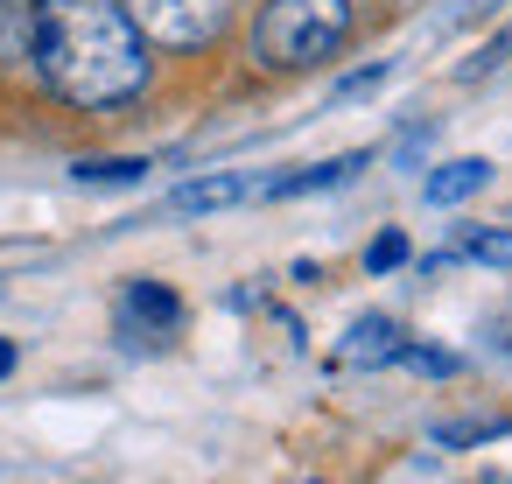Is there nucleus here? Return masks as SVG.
<instances>
[{"label":"nucleus","mask_w":512,"mask_h":484,"mask_svg":"<svg viewBox=\"0 0 512 484\" xmlns=\"http://www.w3.org/2000/svg\"><path fill=\"white\" fill-rule=\"evenodd\" d=\"M400 344H407V337H400L393 316H358V323L344 330V344H337V365H365V372H372V365H393Z\"/></svg>","instance_id":"423d86ee"},{"label":"nucleus","mask_w":512,"mask_h":484,"mask_svg":"<svg viewBox=\"0 0 512 484\" xmlns=\"http://www.w3.org/2000/svg\"><path fill=\"white\" fill-rule=\"evenodd\" d=\"M407 253H414V246H407V232H400V225H386V232L365 246V274H393V267H407Z\"/></svg>","instance_id":"f8f14e48"},{"label":"nucleus","mask_w":512,"mask_h":484,"mask_svg":"<svg viewBox=\"0 0 512 484\" xmlns=\"http://www.w3.org/2000/svg\"><path fill=\"white\" fill-rule=\"evenodd\" d=\"M127 15L155 50H204L225 36L232 0H127Z\"/></svg>","instance_id":"7ed1b4c3"},{"label":"nucleus","mask_w":512,"mask_h":484,"mask_svg":"<svg viewBox=\"0 0 512 484\" xmlns=\"http://www.w3.org/2000/svg\"><path fill=\"white\" fill-rule=\"evenodd\" d=\"M351 36V0H267L253 15V57L267 71H309Z\"/></svg>","instance_id":"f03ea898"},{"label":"nucleus","mask_w":512,"mask_h":484,"mask_svg":"<svg viewBox=\"0 0 512 484\" xmlns=\"http://www.w3.org/2000/svg\"><path fill=\"white\" fill-rule=\"evenodd\" d=\"M400 365H414V372H428V379H449V372H456V358L435 351V344H400Z\"/></svg>","instance_id":"ddd939ff"},{"label":"nucleus","mask_w":512,"mask_h":484,"mask_svg":"<svg viewBox=\"0 0 512 484\" xmlns=\"http://www.w3.org/2000/svg\"><path fill=\"white\" fill-rule=\"evenodd\" d=\"M29 64L57 99L106 113L148 85V36L134 29L127 0H36Z\"/></svg>","instance_id":"f257e3e1"},{"label":"nucleus","mask_w":512,"mask_h":484,"mask_svg":"<svg viewBox=\"0 0 512 484\" xmlns=\"http://www.w3.org/2000/svg\"><path fill=\"white\" fill-rule=\"evenodd\" d=\"M71 176H78V183H92V190H106V183H141V176H148V162H141V155H106V162H78Z\"/></svg>","instance_id":"9b49d317"},{"label":"nucleus","mask_w":512,"mask_h":484,"mask_svg":"<svg viewBox=\"0 0 512 484\" xmlns=\"http://www.w3.org/2000/svg\"><path fill=\"white\" fill-rule=\"evenodd\" d=\"M372 155L365 148H351V155H330V162H316V169H295V176H274L260 197H309V190H337V183H351L358 169H365Z\"/></svg>","instance_id":"0eeeda50"},{"label":"nucleus","mask_w":512,"mask_h":484,"mask_svg":"<svg viewBox=\"0 0 512 484\" xmlns=\"http://www.w3.org/2000/svg\"><path fill=\"white\" fill-rule=\"evenodd\" d=\"M449 260H477V267H512V225H491V232H463L449 253H435L428 267H449Z\"/></svg>","instance_id":"1a4fd4ad"},{"label":"nucleus","mask_w":512,"mask_h":484,"mask_svg":"<svg viewBox=\"0 0 512 484\" xmlns=\"http://www.w3.org/2000/svg\"><path fill=\"white\" fill-rule=\"evenodd\" d=\"M36 50V0H0V64H22Z\"/></svg>","instance_id":"9d476101"},{"label":"nucleus","mask_w":512,"mask_h":484,"mask_svg":"<svg viewBox=\"0 0 512 484\" xmlns=\"http://www.w3.org/2000/svg\"><path fill=\"white\" fill-rule=\"evenodd\" d=\"M491 183V162L484 155H456V162H442L428 183H421V197L435 204V211H449V204H463V197H477Z\"/></svg>","instance_id":"6e6552de"},{"label":"nucleus","mask_w":512,"mask_h":484,"mask_svg":"<svg viewBox=\"0 0 512 484\" xmlns=\"http://www.w3.org/2000/svg\"><path fill=\"white\" fill-rule=\"evenodd\" d=\"M484 435H505V421H449V428H435V442H484Z\"/></svg>","instance_id":"2eb2a0df"},{"label":"nucleus","mask_w":512,"mask_h":484,"mask_svg":"<svg viewBox=\"0 0 512 484\" xmlns=\"http://www.w3.org/2000/svg\"><path fill=\"white\" fill-rule=\"evenodd\" d=\"M120 330H127V337H148V344L176 337V330H183V295L162 288V281H148V274H134V281L120 288Z\"/></svg>","instance_id":"20e7f679"},{"label":"nucleus","mask_w":512,"mask_h":484,"mask_svg":"<svg viewBox=\"0 0 512 484\" xmlns=\"http://www.w3.org/2000/svg\"><path fill=\"white\" fill-rule=\"evenodd\" d=\"M267 183H253L246 169H211V176H190L169 190V218H211V211H232L246 197H260Z\"/></svg>","instance_id":"39448f33"},{"label":"nucleus","mask_w":512,"mask_h":484,"mask_svg":"<svg viewBox=\"0 0 512 484\" xmlns=\"http://www.w3.org/2000/svg\"><path fill=\"white\" fill-rule=\"evenodd\" d=\"M15 358H22V351H15L8 337H0V379H8V372H15Z\"/></svg>","instance_id":"dca6fc26"},{"label":"nucleus","mask_w":512,"mask_h":484,"mask_svg":"<svg viewBox=\"0 0 512 484\" xmlns=\"http://www.w3.org/2000/svg\"><path fill=\"white\" fill-rule=\"evenodd\" d=\"M0 295H8V281H0Z\"/></svg>","instance_id":"f3484780"},{"label":"nucleus","mask_w":512,"mask_h":484,"mask_svg":"<svg viewBox=\"0 0 512 484\" xmlns=\"http://www.w3.org/2000/svg\"><path fill=\"white\" fill-rule=\"evenodd\" d=\"M379 85H386V64H365V71H351V78H337V92H330V99L344 106V99H365V92H379Z\"/></svg>","instance_id":"4468645a"}]
</instances>
